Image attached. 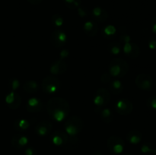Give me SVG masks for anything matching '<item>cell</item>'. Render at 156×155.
Wrapping results in <instances>:
<instances>
[{
  "label": "cell",
  "mask_w": 156,
  "mask_h": 155,
  "mask_svg": "<svg viewBox=\"0 0 156 155\" xmlns=\"http://www.w3.org/2000/svg\"><path fill=\"white\" fill-rule=\"evenodd\" d=\"M47 110L52 119L56 122H62L68 117L71 109L66 99L53 97L47 102Z\"/></svg>",
  "instance_id": "cell-1"
},
{
  "label": "cell",
  "mask_w": 156,
  "mask_h": 155,
  "mask_svg": "<svg viewBox=\"0 0 156 155\" xmlns=\"http://www.w3.org/2000/svg\"><path fill=\"white\" fill-rule=\"evenodd\" d=\"M108 72L112 77L120 78L126 75L129 71V65L127 62L121 58H117L111 61L108 65Z\"/></svg>",
  "instance_id": "cell-2"
},
{
  "label": "cell",
  "mask_w": 156,
  "mask_h": 155,
  "mask_svg": "<svg viewBox=\"0 0 156 155\" xmlns=\"http://www.w3.org/2000/svg\"><path fill=\"white\" fill-rule=\"evenodd\" d=\"M111 96L109 90L105 88H101L95 91L93 97V102L95 105V112H98L102 108L110 103Z\"/></svg>",
  "instance_id": "cell-3"
},
{
  "label": "cell",
  "mask_w": 156,
  "mask_h": 155,
  "mask_svg": "<svg viewBox=\"0 0 156 155\" xmlns=\"http://www.w3.org/2000/svg\"><path fill=\"white\" fill-rule=\"evenodd\" d=\"M61 88V81L59 78L53 75L46 76L41 83L43 92L48 94H56Z\"/></svg>",
  "instance_id": "cell-4"
},
{
  "label": "cell",
  "mask_w": 156,
  "mask_h": 155,
  "mask_svg": "<svg viewBox=\"0 0 156 155\" xmlns=\"http://www.w3.org/2000/svg\"><path fill=\"white\" fill-rule=\"evenodd\" d=\"M65 132L71 136H76L83 128V121L80 117L73 115L66 119L65 122Z\"/></svg>",
  "instance_id": "cell-5"
},
{
  "label": "cell",
  "mask_w": 156,
  "mask_h": 155,
  "mask_svg": "<svg viewBox=\"0 0 156 155\" xmlns=\"http://www.w3.org/2000/svg\"><path fill=\"white\" fill-rule=\"evenodd\" d=\"M107 147L113 154H120L124 150L125 142L120 137L112 135L107 141Z\"/></svg>",
  "instance_id": "cell-6"
},
{
  "label": "cell",
  "mask_w": 156,
  "mask_h": 155,
  "mask_svg": "<svg viewBox=\"0 0 156 155\" xmlns=\"http://www.w3.org/2000/svg\"><path fill=\"white\" fill-rule=\"evenodd\" d=\"M67 41L66 33L60 28H56L50 35V42L56 48L63 46Z\"/></svg>",
  "instance_id": "cell-7"
},
{
  "label": "cell",
  "mask_w": 156,
  "mask_h": 155,
  "mask_svg": "<svg viewBox=\"0 0 156 155\" xmlns=\"http://www.w3.org/2000/svg\"><path fill=\"white\" fill-rule=\"evenodd\" d=\"M135 84L142 91H149L153 87V80L149 74H140L136 78Z\"/></svg>",
  "instance_id": "cell-8"
},
{
  "label": "cell",
  "mask_w": 156,
  "mask_h": 155,
  "mask_svg": "<svg viewBox=\"0 0 156 155\" xmlns=\"http://www.w3.org/2000/svg\"><path fill=\"white\" fill-rule=\"evenodd\" d=\"M115 109L120 115H129L133 110V105L132 102L126 98H121L115 103Z\"/></svg>",
  "instance_id": "cell-9"
},
{
  "label": "cell",
  "mask_w": 156,
  "mask_h": 155,
  "mask_svg": "<svg viewBox=\"0 0 156 155\" xmlns=\"http://www.w3.org/2000/svg\"><path fill=\"white\" fill-rule=\"evenodd\" d=\"M69 135L62 130H56L50 135V141L54 145L64 147L68 141Z\"/></svg>",
  "instance_id": "cell-10"
},
{
  "label": "cell",
  "mask_w": 156,
  "mask_h": 155,
  "mask_svg": "<svg viewBox=\"0 0 156 155\" xmlns=\"http://www.w3.org/2000/svg\"><path fill=\"white\" fill-rule=\"evenodd\" d=\"M7 106L12 109H17L21 105V97L16 91H10L5 97Z\"/></svg>",
  "instance_id": "cell-11"
},
{
  "label": "cell",
  "mask_w": 156,
  "mask_h": 155,
  "mask_svg": "<svg viewBox=\"0 0 156 155\" xmlns=\"http://www.w3.org/2000/svg\"><path fill=\"white\" fill-rule=\"evenodd\" d=\"M53 130V125L47 120H43L36 124L34 128L35 133L41 137L49 135Z\"/></svg>",
  "instance_id": "cell-12"
},
{
  "label": "cell",
  "mask_w": 156,
  "mask_h": 155,
  "mask_svg": "<svg viewBox=\"0 0 156 155\" xmlns=\"http://www.w3.org/2000/svg\"><path fill=\"white\" fill-rule=\"evenodd\" d=\"M26 109L29 112L35 113L44 110V105L42 100L37 97H31L29 99L26 104Z\"/></svg>",
  "instance_id": "cell-13"
},
{
  "label": "cell",
  "mask_w": 156,
  "mask_h": 155,
  "mask_svg": "<svg viewBox=\"0 0 156 155\" xmlns=\"http://www.w3.org/2000/svg\"><path fill=\"white\" fill-rule=\"evenodd\" d=\"M67 70L66 62L62 59H57L50 65V72L53 75H60L64 74Z\"/></svg>",
  "instance_id": "cell-14"
},
{
  "label": "cell",
  "mask_w": 156,
  "mask_h": 155,
  "mask_svg": "<svg viewBox=\"0 0 156 155\" xmlns=\"http://www.w3.org/2000/svg\"><path fill=\"white\" fill-rule=\"evenodd\" d=\"M29 138L23 134H17L14 135L11 141L12 146L15 149H22L28 144Z\"/></svg>",
  "instance_id": "cell-15"
},
{
  "label": "cell",
  "mask_w": 156,
  "mask_h": 155,
  "mask_svg": "<svg viewBox=\"0 0 156 155\" xmlns=\"http://www.w3.org/2000/svg\"><path fill=\"white\" fill-rule=\"evenodd\" d=\"M123 50L125 55L130 58H137L140 55V46L135 43L129 42L123 44Z\"/></svg>",
  "instance_id": "cell-16"
},
{
  "label": "cell",
  "mask_w": 156,
  "mask_h": 155,
  "mask_svg": "<svg viewBox=\"0 0 156 155\" xmlns=\"http://www.w3.org/2000/svg\"><path fill=\"white\" fill-rule=\"evenodd\" d=\"M91 16L98 22H105L108 18V13L101 7H95L91 11Z\"/></svg>",
  "instance_id": "cell-17"
},
{
  "label": "cell",
  "mask_w": 156,
  "mask_h": 155,
  "mask_svg": "<svg viewBox=\"0 0 156 155\" xmlns=\"http://www.w3.org/2000/svg\"><path fill=\"white\" fill-rule=\"evenodd\" d=\"M83 30L87 36L94 37L98 32V25L93 21H88L84 24Z\"/></svg>",
  "instance_id": "cell-18"
},
{
  "label": "cell",
  "mask_w": 156,
  "mask_h": 155,
  "mask_svg": "<svg viewBox=\"0 0 156 155\" xmlns=\"http://www.w3.org/2000/svg\"><path fill=\"white\" fill-rule=\"evenodd\" d=\"M142 138H143L142 133L140 131L136 129H133L126 134V140L128 142L132 144H138L142 141Z\"/></svg>",
  "instance_id": "cell-19"
},
{
  "label": "cell",
  "mask_w": 156,
  "mask_h": 155,
  "mask_svg": "<svg viewBox=\"0 0 156 155\" xmlns=\"http://www.w3.org/2000/svg\"><path fill=\"white\" fill-rule=\"evenodd\" d=\"M124 89L123 83L118 79H114L109 83V91L115 95L122 94Z\"/></svg>",
  "instance_id": "cell-20"
},
{
  "label": "cell",
  "mask_w": 156,
  "mask_h": 155,
  "mask_svg": "<svg viewBox=\"0 0 156 155\" xmlns=\"http://www.w3.org/2000/svg\"><path fill=\"white\" fill-rule=\"evenodd\" d=\"M30 122L25 119H17L13 123V128L18 132H24L30 128Z\"/></svg>",
  "instance_id": "cell-21"
},
{
  "label": "cell",
  "mask_w": 156,
  "mask_h": 155,
  "mask_svg": "<svg viewBox=\"0 0 156 155\" xmlns=\"http://www.w3.org/2000/svg\"><path fill=\"white\" fill-rule=\"evenodd\" d=\"M98 113L100 115L101 119L106 124H109V123L112 122L113 119H114V114H113L112 111L108 109V108H102Z\"/></svg>",
  "instance_id": "cell-22"
},
{
  "label": "cell",
  "mask_w": 156,
  "mask_h": 155,
  "mask_svg": "<svg viewBox=\"0 0 156 155\" xmlns=\"http://www.w3.org/2000/svg\"><path fill=\"white\" fill-rule=\"evenodd\" d=\"M117 33V29L112 24H108L105 26L101 30V35L105 39H113L115 37Z\"/></svg>",
  "instance_id": "cell-23"
},
{
  "label": "cell",
  "mask_w": 156,
  "mask_h": 155,
  "mask_svg": "<svg viewBox=\"0 0 156 155\" xmlns=\"http://www.w3.org/2000/svg\"><path fill=\"white\" fill-rule=\"evenodd\" d=\"M23 88L25 92L29 93V94H34V93L37 92L39 90L40 86L38 83L35 81H27L23 85Z\"/></svg>",
  "instance_id": "cell-24"
},
{
  "label": "cell",
  "mask_w": 156,
  "mask_h": 155,
  "mask_svg": "<svg viewBox=\"0 0 156 155\" xmlns=\"http://www.w3.org/2000/svg\"><path fill=\"white\" fill-rule=\"evenodd\" d=\"M122 48H123L122 44L120 42H116V41L111 42L108 46V50L112 55L120 54L122 50Z\"/></svg>",
  "instance_id": "cell-25"
},
{
  "label": "cell",
  "mask_w": 156,
  "mask_h": 155,
  "mask_svg": "<svg viewBox=\"0 0 156 155\" xmlns=\"http://www.w3.org/2000/svg\"><path fill=\"white\" fill-rule=\"evenodd\" d=\"M79 144V139L76 136H71L69 135L68 141H67L66 144L64 146V148L66 150H73L75 147H77Z\"/></svg>",
  "instance_id": "cell-26"
},
{
  "label": "cell",
  "mask_w": 156,
  "mask_h": 155,
  "mask_svg": "<svg viewBox=\"0 0 156 155\" xmlns=\"http://www.w3.org/2000/svg\"><path fill=\"white\" fill-rule=\"evenodd\" d=\"M51 22L56 27H60L63 25L64 19L62 15H60L59 14H55V15L52 16Z\"/></svg>",
  "instance_id": "cell-27"
},
{
  "label": "cell",
  "mask_w": 156,
  "mask_h": 155,
  "mask_svg": "<svg viewBox=\"0 0 156 155\" xmlns=\"http://www.w3.org/2000/svg\"><path fill=\"white\" fill-rule=\"evenodd\" d=\"M20 87V81L16 78H12L8 81V88L11 91H15Z\"/></svg>",
  "instance_id": "cell-28"
},
{
  "label": "cell",
  "mask_w": 156,
  "mask_h": 155,
  "mask_svg": "<svg viewBox=\"0 0 156 155\" xmlns=\"http://www.w3.org/2000/svg\"><path fill=\"white\" fill-rule=\"evenodd\" d=\"M64 2L68 9L74 10L81 5L82 0H64Z\"/></svg>",
  "instance_id": "cell-29"
},
{
  "label": "cell",
  "mask_w": 156,
  "mask_h": 155,
  "mask_svg": "<svg viewBox=\"0 0 156 155\" xmlns=\"http://www.w3.org/2000/svg\"><path fill=\"white\" fill-rule=\"evenodd\" d=\"M78 15L81 17L82 18H85L88 16L89 15V10L87 9L85 6H79L78 8Z\"/></svg>",
  "instance_id": "cell-30"
},
{
  "label": "cell",
  "mask_w": 156,
  "mask_h": 155,
  "mask_svg": "<svg viewBox=\"0 0 156 155\" xmlns=\"http://www.w3.org/2000/svg\"><path fill=\"white\" fill-rule=\"evenodd\" d=\"M154 148L152 145L149 143H145L141 147V152L143 153H153Z\"/></svg>",
  "instance_id": "cell-31"
},
{
  "label": "cell",
  "mask_w": 156,
  "mask_h": 155,
  "mask_svg": "<svg viewBox=\"0 0 156 155\" xmlns=\"http://www.w3.org/2000/svg\"><path fill=\"white\" fill-rule=\"evenodd\" d=\"M146 105L151 109H156V95L149 97L146 101Z\"/></svg>",
  "instance_id": "cell-32"
},
{
  "label": "cell",
  "mask_w": 156,
  "mask_h": 155,
  "mask_svg": "<svg viewBox=\"0 0 156 155\" xmlns=\"http://www.w3.org/2000/svg\"><path fill=\"white\" fill-rule=\"evenodd\" d=\"M112 76L111 75L109 72H105L101 74V81L104 84H108L110 83L111 81V79H112Z\"/></svg>",
  "instance_id": "cell-33"
},
{
  "label": "cell",
  "mask_w": 156,
  "mask_h": 155,
  "mask_svg": "<svg viewBox=\"0 0 156 155\" xmlns=\"http://www.w3.org/2000/svg\"><path fill=\"white\" fill-rule=\"evenodd\" d=\"M131 40V37L129 35H128L127 33H123L120 35V43L121 44H125V43H127L130 42Z\"/></svg>",
  "instance_id": "cell-34"
},
{
  "label": "cell",
  "mask_w": 156,
  "mask_h": 155,
  "mask_svg": "<svg viewBox=\"0 0 156 155\" xmlns=\"http://www.w3.org/2000/svg\"><path fill=\"white\" fill-rule=\"evenodd\" d=\"M148 46L149 48L152 50H156V37L155 36H152L149 39V42H148Z\"/></svg>",
  "instance_id": "cell-35"
},
{
  "label": "cell",
  "mask_w": 156,
  "mask_h": 155,
  "mask_svg": "<svg viewBox=\"0 0 156 155\" xmlns=\"http://www.w3.org/2000/svg\"><path fill=\"white\" fill-rule=\"evenodd\" d=\"M24 155H37L36 149L33 147H27L24 150Z\"/></svg>",
  "instance_id": "cell-36"
},
{
  "label": "cell",
  "mask_w": 156,
  "mask_h": 155,
  "mask_svg": "<svg viewBox=\"0 0 156 155\" xmlns=\"http://www.w3.org/2000/svg\"><path fill=\"white\" fill-rule=\"evenodd\" d=\"M69 54V53L68 50H62V51L60 52V53H59V59L64 60V59H66V58L68 57Z\"/></svg>",
  "instance_id": "cell-37"
},
{
  "label": "cell",
  "mask_w": 156,
  "mask_h": 155,
  "mask_svg": "<svg viewBox=\"0 0 156 155\" xmlns=\"http://www.w3.org/2000/svg\"><path fill=\"white\" fill-rule=\"evenodd\" d=\"M151 27H152V33L156 34V16L154 17L151 22Z\"/></svg>",
  "instance_id": "cell-38"
},
{
  "label": "cell",
  "mask_w": 156,
  "mask_h": 155,
  "mask_svg": "<svg viewBox=\"0 0 156 155\" xmlns=\"http://www.w3.org/2000/svg\"><path fill=\"white\" fill-rule=\"evenodd\" d=\"M44 0H27L28 2H30L32 5H38L40 3H41Z\"/></svg>",
  "instance_id": "cell-39"
},
{
  "label": "cell",
  "mask_w": 156,
  "mask_h": 155,
  "mask_svg": "<svg viewBox=\"0 0 156 155\" xmlns=\"http://www.w3.org/2000/svg\"><path fill=\"white\" fill-rule=\"evenodd\" d=\"M91 155H103V154H102L100 151H98V150H96V151L93 152Z\"/></svg>",
  "instance_id": "cell-40"
},
{
  "label": "cell",
  "mask_w": 156,
  "mask_h": 155,
  "mask_svg": "<svg viewBox=\"0 0 156 155\" xmlns=\"http://www.w3.org/2000/svg\"><path fill=\"white\" fill-rule=\"evenodd\" d=\"M153 153L154 155H156V148L154 149V151H153V153Z\"/></svg>",
  "instance_id": "cell-41"
},
{
  "label": "cell",
  "mask_w": 156,
  "mask_h": 155,
  "mask_svg": "<svg viewBox=\"0 0 156 155\" xmlns=\"http://www.w3.org/2000/svg\"><path fill=\"white\" fill-rule=\"evenodd\" d=\"M123 155H133V154H130V153H123Z\"/></svg>",
  "instance_id": "cell-42"
},
{
  "label": "cell",
  "mask_w": 156,
  "mask_h": 155,
  "mask_svg": "<svg viewBox=\"0 0 156 155\" xmlns=\"http://www.w3.org/2000/svg\"><path fill=\"white\" fill-rule=\"evenodd\" d=\"M155 87H156V82H155Z\"/></svg>",
  "instance_id": "cell-43"
}]
</instances>
